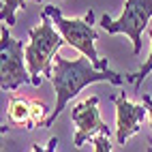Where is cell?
Segmentation results:
<instances>
[{"label": "cell", "instance_id": "6", "mask_svg": "<svg viewBox=\"0 0 152 152\" xmlns=\"http://www.w3.org/2000/svg\"><path fill=\"white\" fill-rule=\"evenodd\" d=\"M71 120L75 122L77 131L73 137V146L82 148L88 139H94L96 135H111L109 126L99 116V96H90L82 103L73 105L71 109Z\"/></svg>", "mask_w": 152, "mask_h": 152}, {"label": "cell", "instance_id": "8", "mask_svg": "<svg viewBox=\"0 0 152 152\" xmlns=\"http://www.w3.org/2000/svg\"><path fill=\"white\" fill-rule=\"evenodd\" d=\"M7 118L13 126H24L28 131H32V101L13 96L9 101V109H7Z\"/></svg>", "mask_w": 152, "mask_h": 152}, {"label": "cell", "instance_id": "5", "mask_svg": "<svg viewBox=\"0 0 152 152\" xmlns=\"http://www.w3.org/2000/svg\"><path fill=\"white\" fill-rule=\"evenodd\" d=\"M152 17V0H126L124 11L118 19H111L109 15H103L101 26L109 34H126L133 43V54L139 56L141 52V32L148 26Z\"/></svg>", "mask_w": 152, "mask_h": 152}, {"label": "cell", "instance_id": "10", "mask_svg": "<svg viewBox=\"0 0 152 152\" xmlns=\"http://www.w3.org/2000/svg\"><path fill=\"white\" fill-rule=\"evenodd\" d=\"M150 41H152V28H150ZM150 71H152V52H150L148 60H146L144 64H141V69H139V71H135V73H126V75H124V79H126V82H131V84H133V86L139 90L141 82L146 79V75L150 73Z\"/></svg>", "mask_w": 152, "mask_h": 152}, {"label": "cell", "instance_id": "12", "mask_svg": "<svg viewBox=\"0 0 152 152\" xmlns=\"http://www.w3.org/2000/svg\"><path fill=\"white\" fill-rule=\"evenodd\" d=\"M58 148V137H52L47 146H39V144H32V152H56Z\"/></svg>", "mask_w": 152, "mask_h": 152}, {"label": "cell", "instance_id": "3", "mask_svg": "<svg viewBox=\"0 0 152 152\" xmlns=\"http://www.w3.org/2000/svg\"><path fill=\"white\" fill-rule=\"evenodd\" d=\"M43 11L52 17V22L56 24V28L60 30L62 39L71 45L75 47L77 52H82V56L90 58L99 71H105L107 69V58H99L96 54V47H94V41H96V30H94V11L90 9L86 13L84 19H66L62 13H60L58 7H45Z\"/></svg>", "mask_w": 152, "mask_h": 152}, {"label": "cell", "instance_id": "9", "mask_svg": "<svg viewBox=\"0 0 152 152\" xmlns=\"http://www.w3.org/2000/svg\"><path fill=\"white\" fill-rule=\"evenodd\" d=\"M17 9H26V0H2V9H0V19L7 26L15 24V11Z\"/></svg>", "mask_w": 152, "mask_h": 152}, {"label": "cell", "instance_id": "11", "mask_svg": "<svg viewBox=\"0 0 152 152\" xmlns=\"http://www.w3.org/2000/svg\"><path fill=\"white\" fill-rule=\"evenodd\" d=\"M92 141H94V152H111V141L107 135H96Z\"/></svg>", "mask_w": 152, "mask_h": 152}, {"label": "cell", "instance_id": "15", "mask_svg": "<svg viewBox=\"0 0 152 152\" xmlns=\"http://www.w3.org/2000/svg\"><path fill=\"white\" fill-rule=\"evenodd\" d=\"M148 144H150V146H152V139H150V141H148Z\"/></svg>", "mask_w": 152, "mask_h": 152}, {"label": "cell", "instance_id": "4", "mask_svg": "<svg viewBox=\"0 0 152 152\" xmlns=\"http://www.w3.org/2000/svg\"><path fill=\"white\" fill-rule=\"evenodd\" d=\"M0 86L2 90L11 92L17 90L22 84H32V77L26 71V45L15 41L9 32V26L2 24L0 30Z\"/></svg>", "mask_w": 152, "mask_h": 152}, {"label": "cell", "instance_id": "14", "mask_svg": "<svg viewBox=\"0 0 152 152\" xmlns=\"http://www.w3.org/2000/svg\"><path fill=\"white\" fill-rule=\"evenodd\" d=\"M146 152H152V146H148V150H146Z\"/></svg>", "mask_w": 152, "mask_h": 152}, {"label": "cell", "instance_id": "2", "mask_svg": "<svg viewBox=\"0 0 152 152\" xmlns=\"http://www.w3.org/2000/svg\"><path fill=\"white\" fill-rule=\"evenodd\" d=\"M66 43L62 34L56 32L54 22L45 11L41 13V24L30 30V43L26 45V64L28 73L32 77V86H41V77L39 73H43L47 77H52L54 73V58L58 54V49Z\"/></svg>", "mask_w": 152, "mask_h": 152}, {"label": "cell", "instance_id": "1", "mask_svg": "<svg viewBox=\"0 0 152 152\" xmlns=\"http://www.w3.org/2000/svg\"><path fill=\"white\" fill-rule=\"evenodd\" d=\"M49 82H52L54 90H56V107L54 111L47 116V120L43 122V129H49L56 118L62 114V109L66 107V103L75 94H79L86 86L94 84V82H109V84H116L120 86L122 82H126L124 75L116 73V71H99L92 62H90V58L82 56V58H75V60H66L62 56L54 58V73L49 77Z\"/></svg>", "mask_w": 152, "mask_h": 152}, {"label": "cell", "instance_id": "7", "mask_svg": "<svg viewBox=\"0 0 152 152\" xmlns=\"http://www.w3.org/2000/svg\"><path fill=\"white\" fill-rule=\"evenodd\" d=\"M114 103H116V139L118 144L124 146L126 139L139 131V124L146 118L148 109L144 105H133L124 92L118 94L114 99Z\"/></svg>", "mask_w": 152, "mask_h": 152}, {"label": "cell", "instance_id": "13", "mask_svg": "<svg viewBox=\"0 0 152 152\" xmlns=\"http://www.w3.org/2000/svg\"><path fill=\"white\" fill-rule=\"evenodd\" d=\"M141 103L148 109V116H150V129H152V96L150 94H141Z\"/></svg>", "mask_w": 152, "mask_h": 152}, {"label": "cell", "instance_id": "16", "mask_svg": "<svg viewBox=\"0 0 152 152\" xmlns=\"http://www.w3.org/2000/svg\"><path fill=\"white\" fill-rule=\"evenodd\" d=\"M34 2H41V0H34Z\"/></svg>", "mask_w": 152, "mask_h": 152}]
</instances>
